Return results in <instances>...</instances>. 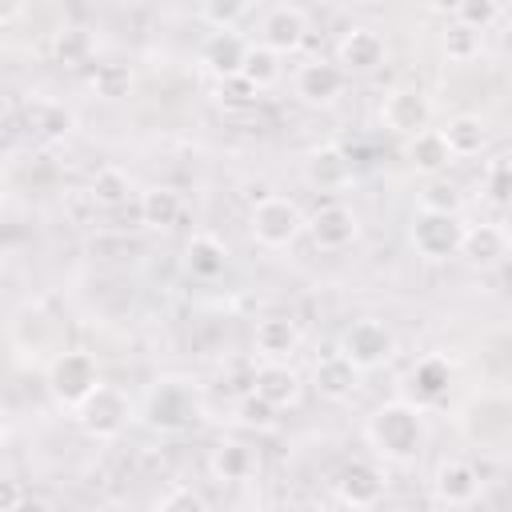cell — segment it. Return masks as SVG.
<instances>
[{
  "mask_svg": "<svg viewBox=\"0 0 512 512\" xmlns=\"http://www.w3.org/2000/svg\"><path fill=\"white\" fill-rule=\"evenodd\" d=\"M240 424H248V428H272L276 424V408L272 404H264L256 392H248V396H240Z\"/></svg>",
  "mask_w": 512,
  "mask_h": 512,
  "instance_id": "obj_36",
  "label": "cell"
},
{
  "mask_svg": "<svg viewBox=\"0 0 512 512\" xmlns=\"http://www.w3.org/2000/svg\"><path fill=\"white\" fill-rule=\"evenodd\" d=\"M12 512H56V508H52V504H48L44 496H36V492L28 496V492H24V496H20L16 504H12Z\"/></svg>",
  "mask_w": 512,
  "mask_h": 512,
  "instance_id": "obj_41",
  "label": "cell"
},
{
  "mask_svg": "<svg viewBox=\"0 0 512 512\" xmlns=\"http://www.w3.org/2000/svg\"><path fill=\"white\" fill-rule=\"evenodd\" d=\"M448 384H452V368H448V360H440V356H424L416 368H412V388H416V396L420 400H440L444 392H448Z\"/></svg>",
  "mask_w": 512,
  "mask_h": 512,
  "instance_id": "obj_29",
  "label": "cell"
},
{
  "mask_svg": "<svg viewBox=\"0 0 512 512\" xmlns=\"http://www.w3.org/2000/svg\"><path fill=\"white\" fill-rule=\"evenodd\" d=\"M432 492L440 504L448 508H464L480 496V472L468 464V460H444L432 476Z\"/></svg>",
  "mask_w": 512,
  "mask_h": 512,
  "instance_id": "obj_15",
  "label": "cell"
},
{
  "mask_svg": "<svg viewBox=\"0 0 512 512\" xmlns=\"http://www.w3.org/2000/svg\"><path fill=\"white\" fill-rule=\"evenodd\" d=\"M496 16H500V8L492 0H464V4L452 8V20L464 24V28H472V32H488V24Z\"/></svg>",
  "mask_w": 512,
  "mask_h": 512,
  "instance_id": "obj_33",
  "label": "cell"
},
{
  "mask_svg": "<svg viewBox=\"0 0 512 512\" xmlns=\"http://www.w3.org/2000/svg\"><path fill=\"white\" fill-rule=\"evenodd\" d=\"M304 176L312 188L320 192H336V188H348L356 180V164H352V152L340 148V144H324L316 148L308 160H304Z\"/></svg>",
  "mask_w": 512,
  "mask_h": 512,
  "instance_id": "obj_11",
  "label": "cell"
},
{
  "mask_svg": "<svg viewBox=\"0 0 512 512\" xmlns=\"http://www.w3.org/2000/svg\"><path fill=\"white\" fill-rule=\"evenodd\" d=\"M456 208H460V192L452 188V184H428L424 188V196H420V212H444V216H456Z\"/></svg>",
  "mask_w": 512,
  "mask_h": 512,
  "instance_id": "obj_35",
  "label": "cell"
},
{
  "mask_svg": "<svg viewBox=\"0 0 512 512\" xmlns=\"http://www.w3.org/2000/svg\"><path fill=\"white\" fill-rule=\"evenodd\" d=\"M220 104L224 108H252L256 104V88L248 80H240V76H228V80H220Z\"/></svg>",
  "mask_w": 512,
  "mask_h": 512,
  "instance_id": "obj_37",
  "label": "cell"
},
{
  "mask_svg": "<svg viewBox=\"0 0 512 512\" xmlns=\"http://www.w3.org/2000/svg\"><path fill=\"white\" fill-rule=\"evenodd\" d=\"M248 228H252L256 244H264V248H288V244L300 236L304 216H300V208H296L288 196H264V200L252 208Z\"/></svg>",
  "mask_w": 512,
  "mask_h": 512,
  "instance_id": "obj_4",
  "label": "cell"
},
{
  "mask_svg": "<svg viewBox=\"0 0 512 512\" xmlns=\"http://www.w3.org/2000/svg\"><path fill=\"white\" fill-rule=\"evenodd\" d=\"M456 252H460L468 264L488 268V264H500V260L508 256V236H504L500 224H476V228H464Z\"/></svg>",
  "mask_w": 512,
  "mask_h": 512,
  "instance_id": "obj_18",
  "label": "cell"
},
{
  "mask_svg": "<svg viewBox=\"0 0 512 512\" xmlns=\"http://www.w3.org/2000/svg\"><path fill=\"white\" fill-rule=\"evenodd\" d=\"M0 68H4V60H0Z\"/></svg>",
  "mask_w": 512,
  "mask_h": 512,
  "instance_id": "obj_43",
  "label": "cell"
},
{
  "mask_svg": "<svg viewBox=\"0 0 512 512\" xmlns=\"http://www.w3.org/2000/svg\"><path fill=\"white\" fill-rule=\"evenodd\" d=\"M436 132H440L448 156H480L484 144H488V128H484V120L472 116V112L452 116V120H448L444 128H436Z\"/></svg>",
  "mask_w": 512,
  "mask_h": 512,
  "instance_id": "obj_20",
  "label": "cell"
},
{
  "mask_svg": "<svg viewBox=\"0 0 512 512\" xmlns=\"http://www.w3.org/2000/svg\"><path fill=\"white\" fill-rule=\"evenodd\" d=\"M100 384V372H96V360L88 352H60L52 360V372H48V388L60 404L76 408L92 388Z\"/></svg>",
  "mask_w": 512,
  "mask_h": 512,
  "instance_id": "obj_5",
  "label": "cell"
},
{
  "mask_svg": "<svg viewBox=\"0 0 512 512\" xmlns=\"http://www.w3.org/2000/svg\"><path fill=\"white\" fill-rule=\"evenodd\" d=\"M244 52H248V40L236 32V28H224V32H212L208 40H204V64L220 76V80H228V76H240V64H244Z\"/></svg>",
  "mask_w": 512,
  "mask_h": 512,
  "instance_id": "obj_19",
  "label": "cell"
},
{
  "mask_svg": "<svg viewBox=\"0 0 512 512\" xmlns=\"http://www.w3.org/2000/svg\"><path fill=\"white\" fill-rule=\"evenodd\" d=\"M180 212H184V200H180L176 188L156 184V188L140 192V220H144L148 228H172V224L180 220Z\"/></svg>",
  "mask_w": 512,
  "mask_h": 512,
  "instance_id": "obj_23",
  "label": "cell"
},
{
  "mask_svg": "<svg viewBox=\"0 0 512 512\" xmlns=\"http://www.w3.org/2000/svg\"><path fill=\"white\" fill-rule=\"evenodd\" d=\"M128 416H132L128 396H124L116 384H104V380L76 404V420H80V428H84L88 436H96V440H112V436H120L124 424H128Z\"/></svg>",
  "mask_w": 512,
  "mask_h": 512,
  "instance_id": "obj_2",
  "label": "cell"
},
{
  "mask_svg": "<svg viewBox=\"0 0 512 512\" xmlns=\"http://www.w3.org/2000/svg\"><path fill=\"white\" fill-rule=\"evenodd\" d=\"M312 384H316L320 396H328V400H344V396L356 392V384H360V368H356L348 356L328 352V356L316 360V368H312Z\"/></svg>",
  "mask_w": 512,
  "mask_h": 512,
  "instance_id": "obj_17",
  "label": "cell"
},
{
  "mask_svg": "<svg viewBox=\"0 0 512 512\" xmlns=\"http://www.w3.org/2000/svg\"><path fill=\"white\" fill-rule=\"evenodd\" d=\"M304 32H308V16L296 4H276V8H268L260 16V44L268 52H276V56L300 48L304 44Z\"/></svg>",
  "mask_w": 512,
  "mask_h": 512,
  "instance_id": "obj_9",
  "label": "cell"
},
{
  "mask_svg": "<svg viewBox=\"0 0 512 512\" xmlns=\"http://www.w3.org/2000/svg\"><path fill=\"white\" fill-rule=\"evenodd\" d=\"M368 440L388 456V460H412L424 444V420L412 404L388 400L368 416Z\"/></svg>",
  "mask_w": 512,
  "mask_h": 512,
  "instance_id": "obj_1",
  "label": "cell"
},
{
  "mask_svg": "<svg viewBox=\"0 0 512 512\" xmlns=\"http://www.w3.org/2000/svg\"><path fill=\"white\" fill-rule=\"evenodd\" d=\"M392 348H396V340H392L388 324L376 320V316H364V320L348 324V332H344V340H340V356H348L360 372L384 364V360L392 356Z\"/></svg>",
  "mask_w": 512,
  "mask_h": 512,
  "instance_id": "obj_6",
  "label": "cell"
},
{
  "mask_svg": "<svg viewBox=\"0 0 512 512\" xmlns=\"http://www.w3.org/2000/svg\"><path fill=\"white\" fill-rule=\"evenodd\" d=\"M52 56H56V64H64V68H84V64H92V32H88V28H76V24H64V28L52 36Z\"/></svg>",
  "mask_w": 512,
  "mask_h": 512,
  "instance_id": "obj_27",
  "label": "cell"
},
{
  "mask_svg": "<svg viewBox=\"0 0 512 512\" xmlns=\"http://www.w3.org/2000/svg\"><path fill=\"white\" fill-rule=\"evenodd\" d=\"M160 512H208V504H204V496L200 492H192V488H172L164 500H160Z\"/></svg>",
  "mask_w": 512,
  "mask_h": 512,
  "instance_id": "obj_38",
  "label": "cell"
},
{
  "mask_svg": "<svg viewBox=\"0 0 512 512\" xmlns=\"http://www.w3.org/2000/svg\"><path fill=\"white\" fill-rule=\"evenodd\" d=\"M380 64H384V36L368 24L344 28V36L336 44V68L348 76V72H372Z\"/></svg>",
  "mask_w": 512,
  "mask_h": 512,
  "instance_id": "obj_8",
  "label": "cell"
},
{
  "mask_svg": "<svg viewBox=\"0 0 512 512\" xmlns=\"http://www.w3.org/2000/svg\"><path fill=\"white\" fill-rule=\"evenodd\" d=\"M460 236H464L460 216L420 212V216L412 220V248H416L424 260H448V256H456Z\"/></svg>",
  "mask_w": 512,
  "mask_h": 512,
  "instance_id": "obj_7",
  "label": "cell"
},
{
  "mask_svg": "<svg viewBox=\"0 0 512 512\" xmlns=\"http://www.w3.org/2000/svg\"><path fill=\"white\" fill-rule=\"evenodd\" d=\"M88 88H92L96 96H104V100H120V96H128V88H132V72H128V64H120V60H100V64H92Z\"/></svg>",
  "mask_w": 512,
  "mask_h": 512,
  "instance_id": "obj_31",
  "label": "cell"
},
{
  "mask_svg": "<svg viewBox=\"0 0 512 512\" xmlns=\"http://www.w3.org/2000/svg\"><path fill=\"white\" fill-rule=\"evenodd\" d=\"M240 80H248L256 92L268 88V84H276V80H280V56L268 52L264 44H248L244 64H240Z\"/></svg>",
  "mask_w": 512,
  "mask_h": 512,
  "instance_id": "obj_30",
  "label": "cell"
},
{
  "mask_svg": "<svg viewBox=\"0 0 512 512\" xmlns=\"http://www.w3.org/2000/svg\"><path fill=\"white\" fill-rule=\"evenodd\" d=\"M308 232H312L316 248L340 252V248H348V244L356 240L360 220H356V212L344 208V204H320V208L312 212V220H308Z\"/></svg>",
  "mask_w": 512,
  "mask_h": 512,
  "instance_id": "obj_13",
  "label": "cell"
},
{
  "mask_svg": "<svg viewBox=\"0 0 512 512\" xmlns=\"http://www.w3.org/2000/svg\"><path fill=\"white\" fill-rule=\"evenodd\" d=\"M336 496L348 504V508H372L380 504L384 496V476L372 460H348L340 472H336Z\"/></svg>",
  "mask_w": 512,
  "mask_h": 512,
  "instance_id": "obj_12",
  "label": "cell"
},
{
  "mask_svg": "<svg viewBox=\"0 0 512 512\" xmlns=\"http://www.w3.org/2000/svg\"><path fill=\"white\" fill-rule=\"evenodd\" d=\"M484 192L492 204H508V192H512V168H508V156H492L488 168H484Z\"/></svg>",
  "mask_w": 512,
  "mask_h": 512,
  "instance_id": "obj_34",
  "label": "cell"
},
{
  "mask_svg": "<svg viewBox=\"0 0 512 512\" xmlns=\"http://www.w3.org/2000/svg\"><path fill=\"white\" fill-rule=\"evenodd\" d=\"M128 196H132V180H128V172H120L116 164H104V168L92 172V180H88V200H92L96 208L116 212L120 204H128Z\"/></svg>",
  "mask_w": 512,
  "mask_h": 512,
  "instance_id": "obj_22",
  "label": "cell"
},
{
  "mask_svg": "<svg viewBox=\"0 0 512 512\" xmlns=\"http://www.w3.org/2000/svg\"><path fill=\"white\" fill-rule=\"evenodd\" d=\"M244 12H248V4H240V0H232V4H204V20H212V32L232 28Z\"/></svg>",
  "mask_w": 512,
  "mask_h": 512,
  "instance_id": "obj_39",
  "label": "cell"
},
{
  "mask_svg": "<svg viewBox=\"0 0 512 512\" xmlns=\"http://www.w3.org/2000/svg\"><path fill=\"white\" fill-rule=\"evenodd\" d=\"M252 340H256V348H260L264 356L280 360L284 352H292V348L300 344V328H296V320H288V316H264V320H256Z\"/></svg>",
  "mask_w": 512,
  "mask_h": 512,
  "instance_id": "obj_24",
  "label": "cell"
},
{
  "mask_svg": "<svg viewBox=\"0 0 512 512\" xmlns=\"http://www.w3.org/2000/svg\"><path fill=\"white\" fill-rule=\"evenodd\" d=\"M184 268H188L196 280H216V276H224V268H228V248H224L212 232H196V236L188 240V248H184Z\"/></svg>",
  "mask_w": 512,
  "mask_h": 512,
  "instance_id": "obj_21",
  "label": "cell"
},
{
  "mask_svg": "<svg viewBox=\"0 0 512 512\" xmlns=\"http://www.w3.org/2000/svg\"><path fill=\"white\" fill-rule=\"evenodd\" d=\"M344 84H348V76L336 68V60H308L296 68V80H292V88L304 104H332L344 92Z\"/></svg>",
  "mask_w": 512,
  "mask_h": 512,
  "instance_id": "obj_14",
  "label": "cell"
},
{
  "mask_svg": "<svg viewBox=\"0 0 512 512\" xmlns=\"http://www.w3.org/2000/svg\"><path fill=\"white\" fill-rule=\"evenodd\" d=\"M16 16H20V4H0V24H8Z\"/></svg>",
  "mask_w": 512,
  "mask_h": 512,
  "instance_id": "obj_42",
  "label": "cell"
},
{
  "mask_svg": "<svg viewBox=\"0 0 512 512\" xmlns=\"http://www.w3.org/2000/svg\"><path fill=\"white\" fill-rule=\"evenodd\" d=\"M144 412H148V424L152 428H160V432H184L200 416V396L184 380H160L148 392V408Z\"/></svg>",
  "mask_w": 512,
  "mask_h": 512,
  "instance_id": "obj_3",
  "label": "cell"
},
{
  "mask_svg": "<svg viewBox=\"0 0 512 512\" xmlns=\"http://www.w3.org/2000/svg\"><path fill=\"white\" fill-rule=\"evenodd\" d=\"M444 52H448V60H460V64L476 60L480 56V32H472V28H464V24L452 20L444 28Z\"/></svg>",
  "mask_w": 512,
  "mask_h": 512,
  "instance_id": "obj_32",
  "label": "cell"
},
{
  "mask_svg": "<svg viewBox=\"0 0 512 512\" xmlns=\"http://www.w3.org/2000/svg\"><path fill=\"white\" fill-rule=\"evenodd\" d=\"M28 128H32V136H40L48 144L52 140H64L72 132V108L56 104V100H36L28 108Z\"/></svg>",
  "mask_w": 512,
  "mask_h": 512,
  "instance_id": "obj_25",
  "label": "cell"
},
{
  "mask_svg": "<svg viewBox=\"0 0 512 512\" xmlns=\"http://www.w3.org/2000/svg\"><path fill=\"white\" fill-rule=\"evenodd\" d=\"M252 392H256L264 404H272V408L280 412V408H292V404L300 400V376H296L288 364L268 360V364H260V368L252 372Z\"/></svg>",
  "mask_w": 512,
  "mask_h": 512,
  "instance_id": "obj_16",
  "label": "cell"
},
{
  "mask_svg": "<svg viewBox=\"0 0 512 512\" xmlns=\"http://www.w3.org/2000/svg\"><path fill=\"white\" fill-rule=\"evenodd\" d=\"M20 496H24L20 484H16L12 476H0V512H12V504H16Z\"/></svg>",
  "mask_w": 512,
  "mask_h": 512,
  "instance_id": "obj_40",
  "label": "cell"
},
{
  "mask_svg": "<svg viewBox=\"0 0 512 512\" xmlns=\"http://www.w3.org/2000/svg\"><path fill=\"white\" fill-rule=\"evenodd\" d=\"M408 160H412V168L416 172H428V176H436V172H444L448 168V148H444V140H440V132L436 128H424V132H416L412 136V144H408Z\"/></svg>",
  "mask_w": 512,
  "mask_h": 512,
  "instance_id": "obj_28",
  "label": "cell"
},
{
  "mask_svg": "<svg viewBox=\"0 0 512 512\" xmlns=\"http://www.w3.org/2000/svg\"><path fill=\"white\" fill-rule=\"evenodd\" d=\"M380 124L396 136H416L428 128V100L420 88H392L380 104Z\"/></svg>",
  "mask_w": 512,
  "mask_h": 512,
  "instance_id": "obj_10",
  "label": "cell"
},
{
  "mask_svg": "<svg viewBox=\"0 0 512 512\" xmlns=\"http://www.w3.org/2000/svg\"><path fill=\"white\" fill-rule=\"evenodd\" d=\"M256 472V452L240 440H224L212 452V476L216 480H248Z\"/></svg>",
  "mask_w": 512,
  "mask_h": 512,
  "instance_id": "obj_26",
  "label": "cell"
}]
</instances>
